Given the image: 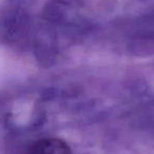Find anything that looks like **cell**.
<instances>
[{
	"label": "cell",
	"mask_w": 154,
	"mask_h": 154,
	"mask_svg": "<svg viewBox=\"0 0 154 154\" xmlns=\"http://www.w3.org/2000/svg\"><path fill=\"white\" fill-rule=\"evenodd\" d=\"M28 154H73L70 146L56 137H48L35 141Z\"/></svg>",
	"instance_id": "6da1fadb"
}]
</instances>
